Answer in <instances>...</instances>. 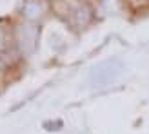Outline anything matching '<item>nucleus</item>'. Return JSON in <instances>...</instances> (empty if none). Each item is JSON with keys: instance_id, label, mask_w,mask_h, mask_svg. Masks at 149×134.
Listing matches in <instances>:
<instances>
[{"instance_id": "f257e3e1", "label": "nucleus", "mask_w": 149, "mask_h": 134, "mask_svg": "<svg viewBox=\"0 0 149 134\" xmlns=\"http://www.w3.org/2000/svg\"><path fill=\"white\" fill-rule=\"evenodd\" d=\"M44 13V2L42 0H26V4H24V15L27 18H38L40 15Z\"/></svg>"}]
</instances>
